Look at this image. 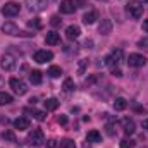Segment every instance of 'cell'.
<instances>
[{
  "label": "cell",
  "mask_w": 148,
  "mask_h": 148,
  "mask_svg": "<svg viewBox=\"0 0 148 148\" xmlns=\"http://www.w3.org/2000/svg\"><path fill=\"white\" fill-rule=\"evenodd\" d=\"M9 84H10V88L14 90V93H16V95H19V97H23V95H26V93H28V84H26L23 79L12 77V79L9 81Z\"/></svg>",
  "instance_id": "3957f363"
},
{
  "label": "cell",
  "mask_w": 148,
  "mask_h": 148,
  "mask_svg": "<svg viewBox=\"0 0 148 148\" xmlns=\"http://www.w3.org/2000/svg\"><path fill=\"white\" fill-rule=\"evenodd\" d=\"M86 140H88L90 143H100V141H102V134H100L97 129H91V131H88Z\"/></svg>",
  "instance_id": "e0dca14e"
},
{
  "label": "cell",
  "mask_w": 148,
  "mask_h": 148,
  "mask_svg": "<svg viewBox=\"0 0 148 148\" xmlns=\"http://www.w3.org/2000/svg\"><path fill=\"white\" fill-rule=\"evenodd\" d=\"M60 147L62 148H76V143H74L73 140H64V141L60 143Z\"/></svg>",
  "instance_id": "4dcf8cb0"
},
{
  "label": "cell",
  "mask_w": 148,
  "mask_h": 148,
  "mask_svg": "<svg viewBox=\"0 0 148 148\" xmlns=\"http://www.w3.org/2000/svg\"><path fill=\"white\" fill-rule=\"evenodd\" d=\"M2 140H5V141H10V143H16L17 140H16V134L10 131V129H5L3 133H2Z\"/></svg>",
  "instance_id": "d4e9b609"
},
{
  "label": "cell",
  "mask_w": 148,
  "mask_h": 148,
  "mask_svg": "<svg viewBox=\"0 0 148 148\" xmlns=\"http://www.w3.org/2000/svg\"><path fill=\"white\" fill-rule=\"evenodd\" d=\"M59 9H60L62 14H73L76 10V3H74V0H62Z\"/></svg>",
  "instance_id": "8fae6325"
},
{
  "label": "cell",
  "mask_w": 148,
  "mask_h": 148,
  "mask_svg": "<svg viewBox=\"0 0 148 148\" xmlns=\"http://www.w3.org/2000/svg\"><path fill=\"white\" fill-rule=\"evenodd\" d=\"M2 31L5 33V35H9V36H23V35H26V36H35V33H23L14 23H10V21H7V23H3L2 24Z\"/></svg>",
  "instance_id": "7a4b0ae2"
},
{
  "label": "cell",
  "mask_w": 148,
  "mask_h": 148,
  "mask_svg": "<svg viewBox=\"0 0 148 148\" xmlns=\"http://www.w3.org/2000/svg\"><path fill=\"white\" fill-rule=\"evenodd\" d=\"M112 74H114L115 77H121V76H122V71H121L119 67H114V69H112Z\"/></svg>",
  "instance_id": "e575fe53"
},
{
  "label": "cell",
  "mask_w": 148,
  "mask_h": 148,
  "mask_svg": "<svg viewBox=\"0 0 148 148\" xmlns=\"http://www.w3.org/2000/svg\"><path fill=\"white\" fill-rule=\"evenodd\" d=\"M26 112L31 114L36 121H45V117H47V114H45L43 110H36V109H26Z\"/></svg>",
  "instance_id": "ffe728a7"
},
{
  "label": "cell",
  "mask_w": 148,
  "mask_h": 148,
  "mask_svg": "<svg viewBox=\"0 0 148 148\" xmlns=\"http://www.w3.org/2000/svg\"><path fill=\"white\" fill-rule=\"evenodd\" d=\"M126 60H127V64L131 67H143L147 64V57L145 55H140V53H129V57Z\"/></svg>",
  "instance_id": "52a82bcc"
},
{
  "label": "cell",
  "mask_w": 148,
  "mask_h": 148,
  "mask_svg": "<svg viewBox=\"0 0 148 148\" xmlns=\"http://www.w3.org/2000/svg\"><path fill=\"white\" fill-rule=\"evenodd\" d=\"M124 133L126 134H133L134 131H136V124H134V121L133 119H124Z\"/></svg>",
  "instance_id": "ac0fdd59"
},
{
  "label": "cell",
  "mask_w": 148,
  "mask_h": 148,
  "mask_svg": "<svg viewBox=\"0 0 148 148\" xmlns=\"http://www.w3.org/2000/svg\"><path fill=\"white\" fill-rule=\"evenodd\" d=\"M79 35H81L79 26H74V24H71V26L66 29V36L69 38V40H76V38H79Z\"/></svg>",
  "instance_id": "9a60e30c"
},
{
  "label": "cell",
  "mask_w": 148,
  "mask_h": 148,
  "mask_svg": "<svg viewBox=\"0 0 148 148\" xmlns=\"http://www.w3.org/2000/svg\"><path fill=\"white\" fill-rule=\"evenodd\" d=\"M107 133H109V134H114V129H112V126H107Z\"/></svg>",
  "instance_id": "74e56055"
},
{
  "label": "cell",
  "mask_w": 148,
  "mask_h": 148,
  "mask_svg": "<svg viewBox=\"0 0 148 148\" xmlns=\"http://www.w3.org/2000/svg\"><path fill=\"white\" fill-rule=\"evenodd\" d=\"M45 41H47V45H59L60 43V36L55 31H48L47 36H45Z\"/></svg>",
  "instance_id": "5bb4252c"
},
{
  "label": "cell",
  "mask_w": 148,
  "mask_h": 148,
  "mask_svg": "<svg viewBox=\"0 0 148 148\" xmlns=\"http://www.w3.org/2000/svg\"><path fill=\"white\" fill-rule=\"evenodd\" d=\"M143 126H145V129H147V131H148V119H147V121H145V122H143Z\"/></svg>",
  "instance_id": "f35d334b"
},
{
  "label": "cell",
  "mask_w": 148,
  "mask_h": 148,
  "mask_svg": "<svg viewBox=\"0 0 148 148\" xmlns=\"http://www.w3.org/2000/svg\"><path fill=\"white\" fill-rule=\"evenodd\" d=\"M86 67H88V59H81L79 60V64H77V74H84V71H86Z\"/></svg>",
  "instance_id": "484cf974"
},
{
  "label": "cell",
  "mask_w": 148,
  "mask_h": 148,
  "mask_svg": "<svg viewBox=\"0 0 148 148\" xmlns=\"http://www.w3.org/2000/svg\"><path fill=\"white\" fill-rule=\"evenodd\" d=\"M26 5L31 12H40V10H45L47 5H48V0H26Z\"/></svg>",
  "instance_id": "30bf717a"
},
{
  "label": "cell",
  "mask_w": 148,
  "mask_h": 148,
  "mask_svg": "<svg viewBox=\"0 0 148 148\" xmlns=\"http://www.w3.org/2000/svg\"><path fill=\"white\" fill-rule=\"evenodd\" d=\"M21 10V5L17 2H7L3 7H2V16L5 17H16Z\"/></svg>",
  "instance_id": "5b68a950"
},
{
  "label": "cell",
  "mask_w": 148,
  "mask_h": 148,
  "mask_svg": "<svg viewBox=\"0 0 148 148\" xmlns=\"http://www.w3.org/2000/svg\"><path fill=\"white\" fill-rule=\"evenodd\" d=\"M114 109H115V110H126V109H127V100L122 98V97L115 98V100H114Z\"/></svg>",
  "instance_id": "d6986e66"
},
{
  "label": "cell",
  "mask_w": 148,
  "mask_h": 148,
  "mask_svg": "<svg viewBox=\"0 0 148 148\" xmlns=\"http://www.w3.org/2000/svg\"><path fill=\"white\" fill-rule=\"evenodd\" d=\"M98 31H100L102 35H109L112 31V21L110 19H102V23H100V26H98Z\"/></svg>",
  "instance_id": "2e32d148"
},
{
  "label": "cell",
  "mask_w": 148,
  "mask_h": 148,
  "mask_svg": "<svg viewBox=\"0 0 148 148\" xmlns=\"http://www.w3.org/2000/svg\"><path fill=\"white\" fill-rule=\"evenodd\" d=\"M105 60H107V64L110 66L112 69H114V67H119V64L124 60V53H122V50H121V48H117V50H114V52H112Z\"/></svg>",
  "instance_id": "8992f818"
},
{
  "label": "cell",
  "mask_w": 148,
  "mask_h": 148,
  "mask_svg": "<svg viewBox=\"0 0 148 148\" xmlns=\"http://www.w3.org/2000/svg\"><path fill=\"white\" fill-rule=\"evenodd\" d=\"M98 17H100V16H98L97 10H90V12H86V14L83 16V23H84V24H95Z\"/></svg>",
  "instance_id": "4fadbf2b"
},
{
  "label": "cell",
  "mask_w": 148,
  "mask_h": 148,
  "mask_svg": "<svg viewBox=\"0 0 148 148\" xmlns=\"http://www.w3.org/2000/svg\"><path fill=\"white\" fill-rule=\"evenodd\" d=\"M12 102H14L12 95H9V93H5V91H0V105H9V103H12Z\"/></svg>",
  "instance_id": "7402d4cb"
},
{
  "label": "cell",
  "mask_w": 148,
  "mask_h": 148,
  "mask_svg": "<svg viewBox=\"0 0 148 148\" xmlns=\"http://www.w3.org/2000/svg\"><path fill=\"white\" fill-rule=\"evenodd\" d=\"M28 143H29L31 147H41V145L45 143V134H43V131H41V129H33V131L29 133V136H28Z\"/></svg>",
  "instance_id": "277c9868"
},
{
  "label": "cell",
  "mask_w": 148,
  "mask_h": 148,
  "mask_svg": "<svg viewBox=\"0 0 148 148\" xmlns=\"http://www.w3.org/2000/svg\"><path fill=\"white\" fill-rule=\"evenodd\" d=\"M0 66H2L3 71L10 73V71H14V67H16V59H14L10 53H3L2 59H0Z\"/></svg>",
  "instance_id": "ba28073f"
},
{
  "label": "cell",
  "mask_w": 148,
  "mask_h": 148,
  "mask_svg": "<svg viewBox=\"0 0 148 148\" xmlns=\"http://www.w3.org/2000/svg\"><path fill=\"white\" fill-rule=\"evenodd\" d=\"M143 29H145V33H148V19L143 21Z\"/></svg>",
  "instance_id": "8d00e7d4"
},
{
  "label": "cell",
  "mask_w": 148,
  "mask_h": 148,
  "mask_svg": "<svg viewBox=\"0 0 148 148\" xmlns=\"http://www.w3.org/2000/svg\"><path fill=\"white\" fill-rule=\"evenodd\" d=\"M53 59V53L50 50H38L36 53L33 55V60L38 64H45V62H50Z\"/></svg>",
  "instance_id": "9c48e42d"
},
{
  "label": "cell",
  "mask_w": 148,
  "mask_h": 148,
  "mask_svg": "<svg viewBox=\"0 0 148 148\" xmlns=\"http://www.w3.org/2000/svg\"><path fill=\"white\" fill-rule=\"evenodd\" d=\"M59 103H60V102H59L57 98H48V100L45 102V109H47V110H55V109L59 107Z\"/></svg>",
  "instance_id": "cb8c5ba5"
},
{
  "label": "cell",
  "mask_w": 148,
  "mask_h": 148,
  "mask_svg": "<svg viewBox=\"0 0 148 148\" xmlns=\"http://www.w3.org/2000/svg\"><path fill=\"white\" fill-rule=\"evenodd\" d=\"M60 23H62V19H60L59 16H52V17H50V24H52L53 28H57V26H60Z\"/></svg>",
  "instance_id": "f546056e"
},
{
  "label": "cell",
  "mask_w": 148,
  "mask_h": 148,
  "mask_svg": "<svg viewBox=\"0 0 148 148\" xmlns=\"http://www.w3.org/2000/svg\"><path fill=\"white\" fill-rule=\"evenodd\" d=\"M62 88H64V91H67V93H71L76 90V84H74V81L71 77H66L64 79V84H62Z\"/></svg>",
  "instance_id": "44dd1931"
},
{
  "label": "cell",
  "mask_w": 148,
  "mask_h": 148,
  "mask_svg": "<svg viewBox=\"0 0 148 148\" xmlns=\"http://www.w3.org/2000/svg\"><path fill=\"white\" fill-rule=\"evenodd\" d=\"M48 74H50L52 77H59V76L62 74V69H60L59 66H52V67L48 69Z\"/></svg>",
  "instance_id": "4316f807"
},
{
  "label": "cell",
  "mask_w": 148,
  "mask_h": 148,
  "mask_svg": "<svg viewBox=\"0 0 148 148\" xmlns=\"http://www.w3.org/2000/svg\"><path fill=\"white\" fill-rule=\"evenodd\" d=\"M126 12L129 14V17L133 19H140L143 16V3L140 0H131L127 5H126Z\"/></svg>",
  "instance_id": "6da1fadb"
},
{
  "label": "cell",
  "mask_w": 148,
  "mask_h": 148,
  "mask_svg": "<svg viewBox=\"0 0 148 148\" xmlns=\"http://www.w3.org/2000/svg\"><path fill=\"white\" fill-rule=\"evenodd\" d=\"M14 127L19 129V131L29 129V119H26V117H17V119L14 121Z\"/></svg>",
  "instance_id": "7c38bea8"
},
{
  "label": "cell",
  "mask_w": 148,
  "mask_h": 148,
  "mask_svg": "<svg viewBox=\"0 0 148 148\" xmlns=\"http://www.w3.org/2000/svg\"><path fill=\"white\" fill-rule=\"evenodd\" d=\"M121 148H134V141L129 140V138H124L121 141Z\"/></svg>",
  "instance_id": "83f0119b"
},
{
  "label": "cell",
  "mask_w": 148,
  "mask_h": 148,
  "mask_svg": "<svg viewBox=\"0 0 148 148\" xmlns=\"http://www.w3.org/2000/svg\"><path fill=\"white\" fill-rule=\"evenodd\" d=\"M74 3H79V7H84V5H86L84 0H74Z\"/></svg>",
  "instance_id": "d590c367"
},
{
  "label": "cell",
  "mask_w": 148,
  "mask_h": 148,
  "mask_svg": "<svg viewBox=\"0 0 148 148\" xmlns=\"http://www.w3.org/2000/svg\"><path fill=\"white\" fill-rule=\"evenodd\" d=\"M41 73L40 71H31L29 73V81L33 83V84H41Z\"/></svg>",
  "instance_id": "603a6c76"
},
{
  "label": "cell",
  "mask_w": 148,
  "mask_h": 148,
  "mask_svg": "<svg viewBox=\"0 0 148 148\" xmlns=\"http://www.w3.org/2000/svg\"><path fill=\"white\" fill-rule=\"evenodd\" d=\"M138 47H140V48H143V50H148V38L140 40V41H138Z\"/></svg>",
  "instance_id": "1f68e13d"
},
{
  "label": "cell",
  "mask_w": 148,
  "mask_h": 148,
  "mask_svg": "<svg viewBox=\"0 0 148 148\" xmlns=\"http://www.w3.org/2000/svg\"><path fill=\"white\" fill-rule=\"evenodd\" d=\"M47 148H59V141L57 140H48L47 141Z\"/></svg>",
  "instance_id": "d6a6232c"
},
{
  "label": "cell",
  "mask_w": 148,
  "mask_h": 148,
  "mask_svg": "<svg viewBox=\"0 0 148 148\" xmlns=\"http://www.w3.org/2000/svg\"><path fill=\"white\" fill-rule=\"evenodd\" d=\"M28 26H29V28H35V29H40V28H41V21H40L38 17H35V19H31V21L28 23Z\"/></svg>",
  "instance_id": "f1b7e54d"
},
{
  "label": "cell",
  "mask_w": 148,
  "mask_h": 148,
  "mask_svg": "<svg viewBox=\"0 0 148 148\" xmlns=\"http://www.w3.org/2000/svg\"><path fill=\"white\" fill-rule=\"evenodd\" d=\"M143 2H148V0H143Z\"/></svg>",
  "instance_id": "ab89813d"
},
{
  "label": "cell",
  "mask_w": 148,
  "mask_h": 148,
  "mask_svg": "<svg viewBox=\"0 0 148 148\" xmlns=\"http://www.w3.org/2000/svg\"><path fill=\"white\" fill-rule=\"evenodd\" d=\"M57 122L64 126V124H67V117H66V115H59V119H57Z\"/></svg>",
  "instance_id": "836d02e7"
}]
</instances>
